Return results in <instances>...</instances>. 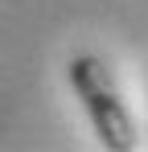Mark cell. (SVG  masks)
Here are the masks:
<instances>
[{
    "mask_svg": "<svg viewBox=\"0 0 148 152\" xmlns=\"http://www.w3.org/2000/svg\"><path fill=\"white\" fill-rule=\"evenodd\" d=\"M66 78H70V91L78 95L86 119L95 127L99 144L107 152H132L140 144V132H136V119L123 103L119 86H115V74L107 70V62L95 58V53H74L70 66H66Z\"/></svg>",
    "mask_w": 148,
    "mask_h": 152,
    "instance_id": "1",
    "label": "cell"
}]
</instances>
